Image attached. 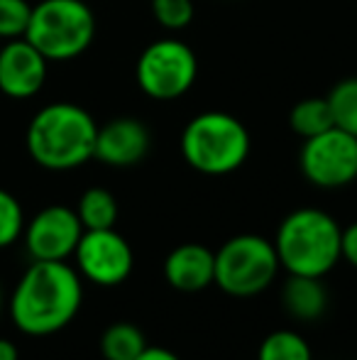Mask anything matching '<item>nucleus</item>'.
Returning <instances> with one entry per match:
<instances>
[{
    "label": "nucleus",
    "instance_id": "nucleus-21",
    "mask_svg": "<svg viewBox=\"0 0 357 360\" xmlns=\"http://www.w3.org/2000/svg\"><path fill=\"white\" fill-rule=\"evenodd\" d=\"M152 15L167 32H181L194 22V0H152Z\"/></svg>",
    "mask_w": 357,
    "mask_h": 360
},
{
    "label": "nucleus",
    "instance_id": "nucleus-19",
    "mask_svg": "<svg viewBox=\"0 0 357 360\" xmlns=\"http://www.w3.org/2000/svg\"><path fill=\"white\" fill-rule=\"evenodd\" d=\"M325 98H328L330 110H333L335 128L357 138V76H348V79L338 81Z\"/></svg>",
    "mask_w": 357,
    "mask_h": 360
},
{
    "label": "nucleus",
    "instance_id": "nucleus-16",
    "mask_svg": "<svg viewBox=\"0 0 357 360\" xmlns=\"http://www.w3.org/2000/svg\"><path fill=\"white\" fill-rule=\"evenodd\" d=\"M76 216L81 221L83 231H103V228H115L120 216L118 199L113 196V191H108L105 186H90L79 196L76 204Z\"/></svg>",
    "mask_w": 357,
    "mask_h": 360
},
{
    "label": "nucleus",
    "instance_id": "nucleus-4",
    "mask_svg": "<svg viewBox=\"0 0 357 360\" xmlns=\"http://www.w3.org/2000/svg\"><path fill=\"white\" fill-rule=\"evenodd\" d=\"M179 147L184 162L194 172L225 176L248 162L252 138L238 115L225 110H203L184 125Z\"/></svg>",
    "mask_w": 357,
    "mask_h": 360
},
{
    "label": "nucleus",
    "instance_id": "nucleus-25",
    "mask_svg": "<svg viewBox=\"0 0 357 360\" xmlns=\"http://www.w3.org/2000/svg\"><path fill=\"white\" fill-rule=\"evenodd\" d=\"M0 360H20L18 343L10 338H0Z\"/></svg>",
    "mask_w": 357,
    "mask_h": 360
},
{
    "label": "nucleus",
    "instance_id": "nucleus-18",
    "mask_svg": "<svg viewBox=\"0 0 357 360\" xmlns=\"http://www.w3.org/2000/svg\"><path fill=\"white\" fill-rule=\"evenodd\" d=\"M257 360H314V351L299 331L279 328L262 338Z\"/></svg>",
    "mask_w": 357,
    "mask_h": 360
},
{
    "label": "nucleus",
    "instance_id": "nucleus-24",
    "mask_svg": "<svg viewBox=\"0 0 357 360\" xmlns=\"http://www.w3.org/2000/svg\"><path fill=\"white\" fill-rule=\"evenodd\" d=\"M137 360H181V358L174 351L164 348V346H147L142 353H140Z\"/></svg>",
    "mask_w": 357,
    "mask_h": 360
},
{
    "label": "nucleus",
    "instance_id": "nucleus-2",
    "mask_svg": "<svg viewBox=\"0 0 357 360\" xmlns=\"http://www.w3.org/2000/svg\"><path fill=\"white\" fill-rule=\"evenodd\" d=\"M98 123L83 105L54 101L29 118L25 147L29 160L47 172H72L93 160Z\"/></svg>",
    "mask_w": 357,
    "mask_h": 360
},
{
    "label": "nucleus",
    "instance_id": "nucleus-12",
    "mask_svg": "<svg viewBox=\"0 0 357 360\" xmlns=\"http://www.w3.org/2000/svg\"><path fill=\"white\" fill-rule=\"evenodd\" d=\"M149 147H152V133L147 125L135 115H118L105 125H98L93 160L105 167L125 169L140 165L149 155Z\"/></svg>",
    "mask_w": 357,
    "mask_h": 360
},
{
    "label": "nucleus",
    "instance_id": "nucleus-13",
    "mask_svg": "<svg viewBox=\"0 0 357 360\" xmlns=\"http://www.w3.org/2000/svg\"><path fill=\"white\" fill-rule=\"evenodd\" d=\"M164 280L181 294H198L215 285V252L203 243H181L164 257Z\"/></svg>",
    "mask_w": 357,
    "mask_h": 360
},
{
    "label": "nucleus",
    "instance_id": "nucleus-22",
    "mask_svg": "<svg viewBox=\"0 0 357 360\" xmlns=\"http://www.w3.org/2000/svg\"><path fill=\"white\" fill-rule=\"evenodd\" d=\"M32 15L27 0H0V42L25 37Z\"/></svg>",
    "mask_w": 357,
    "mask_h": 360
},
{
    "label": "nucleus",
    "instance_id": "nucleus-17",
    "mask_svg": "<svg viewBox=\"0 0 357 360\" xmlns=\"http://www.w3.org/2000/svg\"><path fill=\"white\" fill-rule=\"evenodd\" d=\"M333 125V110H330V103L325 96H309V98L296 101L289 113V128L301 140L325 133Z\"/></svg>",
    "mask_w": 357,
    "mask_h": 360
},
{
    "label": "nucleus",
    "instance_id": "nucleus-11",
    "mask_svg": "<svg viewBox=\"0 0 357 360\" xmlns=\"http://www.w3.org/2000/svg\"><path fill=\"white\" fill-rule=\"evenodd\" d=\"M49 62L25 37L0 47V94L10 101H29L44 89Z\"/></svg>",
    "mask_w": 357,
    "mask_h": 360
},
{
    "label": "nucleus",
    "instance_id": "nucleus-7",
    "mask_svg": "<svg viewBox=\"0 0 357 360\" xmlns=\"http://www.w3.org/2000/svg\"><path fill=\"white\" fill-rule=\"evenodd\" d=\"M198 57L179 37H159L140 52L135 64L137 89L152 101H177L194 89Z\"/></svg>",
    "mask_w": 357,
    "mask_h": 360
},
{
    "label": "nucleus",
    "instance_id": "nucleus-5",
    "mask_svg": "<svg viewBox=\"0 0 357 360\" xmlns=\"http://www.w3.org/2000/svg\"><path fill=\"white\" fill-rule=\"evenodd\" d=\"M25 39L47 62H72L95 39V15L86 0H39Z\"/></svg>",
    "mask_w": 357,
    "mask_h": 360
},
{
    "label": "nucleus",
    "instance_id": "nucleus-8",
    "mask_svg": "<svg viewBox=\"0 0 357 360\" xmlns=\"http://www.w3.org/2000/svg\"><path fill=\"white\" fill-rule=\"evenodd\" d=\"M299 169L318 189H343L357 179V138L340 128H328L306 138L299 150Z\"/></svg>",
    "mask_w": 357,
    "mask_h": 360
},
{
    "label": "nucleus",
    "instance_id": "nucleus-6",
    "mask_svg": "<svg viewBox=\"0 0 357 360\" xmlns=\"http://www.w3.org/2000/svg\"><path fill=\"white\" fill-rule=\"evenodd\" d=\"M274 243L257 233H240L215 250V285L235 299L267 292L279 277Z\"/></svg>",
    "mask_w": 357,
    "mask_h": 360
},
{
    "label": "nucleus",
    "instance_id": "nucleus-1",
    "mask_svg": "<svg viewBox=\"0 0 357 360\" xmlns=\"http://www.w3.org/2000/svg\"><path fill=\"white\" fill-rule=\"evenodd\" d=\"M83 304V277L69 262L32 260L8 299L15 328L25 336L47 338L64 331Z\"/></svg>",
    "mask_w": 357,
    "mask_h": 360
},
{
    "label": "nucleus",
    "instance_id": "nucleus-15",
    "mask_svg": "<svg viewBox=\"0 0 357 360\" xmlns=\"http://www.w3.org/2000/svg\"><path fill=\"white\" fill-rule=\"evenodd\" d=\"M147 336L133 321H113L100 333L98 351L103 360H137L147 348Z\"/></svg>",
    "mask_w": 357,
    "mask_h": 360
},
{
    "label": "nucleus",
    "instance_id": "nucleus-10",
    "mask_svg": "<svg viewBox=\"0 0 357 360\" xmlns=\"http://www.w3.org/2000/svg\"><path fill=\"white\" fill-rule=\"evenodd\" d=\"M83 226L76 216V209L64 204H52L39 209L25 223L22 243L32 260L67 262L74 257Z\"/></svg>",
    "mask_w": 357,
    "mask_h": 360
},
{
    "label": "nucleus",
    "instance_id": "nucleus-27",
    "mask_svg": "<svg viewBox=\"0 0 357 360\" xmlns=\"http://www.w3.org/2000/svg\"><path fill=\"white\" fill-rule=\"evenodd\" d=\"M0 47H3V42H0Z\"/></svg>",
    "mask_w": 357,
    "mask_h": 360
},
{
    "label": "nucleus",
    "instance_id": "nucleus-9",
    "mask_svg": "<svg viewBox=\"0 0 357 360\" xmlns=\"http://www.w3.org/2000/svg\"><path fill=\"white\" fill-rule=\"evenodd\" d=\"M74 260L79 275L95 287H118L135 270L133 245L115 228L83 231Z\"/></svg>",
    "mask_w": 357,
    "mask_h": 360
},
{
    "label": "nucleus",
    "instance_id": "nucleus-3",
    "mask_svg": "<svg viewBox=\"0 0 357 360\" xmlns=\"http://www.w3.org/2000/svg\"><path fill=\"white\" fill-rule=\"evenodd\" d=\"M340 223L328 211L301 206L281 218L274 250L286 275L325 277L340 262Z\"/></svg>",
    "mask_w": 357,
    "mask_h": 360
},
{
    "label": "nucleus",
    "instance_id": "nucleus-20",
    "mask_svg": "<svg viewBox=\"0 0 357 360\" xmlns=\"http://www.w3.org/2000/svg\"><path fill=\"white\" fill-rule=\"evenodd\" d=\"M25 209L13 191L0 186V250L13 248L25 233Z\"/></svg>",
    "mask_w": 357,
    "mask_h": 360
},
{
    "label": "nucleus",
    "instance_id": "nucleus-26",
    "mask_svg": "<svg viewBox=\"0 0 357 360\" xmlns=\"http://www.w3.org/2000/svg\"><path fill=\"white\" fill-rule=\"evenodd\" d=\"M3 309H5V299H3V289H0V316H3Z\"/></svg>",
    "mask_w": 357,
    "mask_h": 360
},
{
    "label": "nucleus",
    "instance_id": "nucleus-23",
    "mask_svg": "<svg viewBox=\"0 0 357 360\" xmlns=\"http://www.w3.org/2000/svg\"><path fill=\"white\" fill-rule=\"evenodd\" d=\"M340 260H345L357 270V221L348 223L340 231Z\"/></svg>",
    "mask_w": 357,
    "mask_h": 360
},
{
    "label": "nucleus",
    "instance_id": "nucleus-14",
    "mask_svg": "<svg viewBox=\"0 0 357 360\" xmlns=\"http://www.w3.org/2000/svg\"><path fill=\"white\" fill-rule=\"evenodd\" d=\"M281 307L299 323L318 321L328 309V289L323 277L286 275L281 285Z\"/></svg>",
    "mask_w": 357,
    "mask_h": 360
}]
</instances>
